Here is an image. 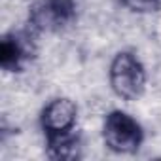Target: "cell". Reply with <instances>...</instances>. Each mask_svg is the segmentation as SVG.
Here are the masks:
<instances>
[{
	"label": "cell",
	"mask_w": 161,
	"mask_h": 161,
	"mask_svg": "<svg viewBox=\"0 0 161 161\" xmlns=\"http://www.w3.org/2000/svg\"><path fill=\"white\" fill-rule=\"evenodd\" d=\"M108 82L116 97L123 101H136L146 91L148 74L138 55L129 49H123L118 51L110 61Z\"/></svg>",
	"instance_id": "1"
},
{
	"label": "cell",
	"mask_w": 161,
	"mask_h": 161,
	"mask_svg": "<svg viewBox=\"0 0 161 161\" xmlns=\"http://www.w3.org/2000/svg\"><path fill=\"white\" fill-rule=\"evenodd\" d=\"M104 146L116 153H135L144 142L142 125L123 110H112L103 121Z\"/></svg>",
	"instance_id": "2"
},
{
	"label": "cell",
	"mask_w": 161,
	"mask_h": 161,
	"mask_svg": "<svg viewBox=\"0 0 161 161\" xmlns=\"http://www.w3.org/2000/svg\"><path fill=\"white\" fill-rule=\"evenodd\" d=\"M78 121V104L68 97L51 99L40 114V125L47 138L72 133Z\"/></svg>",
	"instance_id": "3"
},
{
	"label": "cell",
	"mask_w": 161,
	"mask_h": 161,
	"mask_svg": "<svg viewBox=\"0 0 161 161\" xmlns=\"http://www.w3.org/2000/svg\"><path fill=\"white\" fill-rule=\"evenodd\" d=\"M74 15L72 0H38L32 10V25L38 29H57Z\"/></svg>",
	"instance_id": "4"
},
{
	"label": "cell",
	"mask_w": 161,
	"mask_h": 161,
	"mask_svg": "<svg viewBox=\"0 0 161 161\" xmlns=\"http://www.w3.org/2000/svg\"><path fill=\"white\" fill-rule=\"evenodd\" d=\"M49 142V155L53 159H76L80 157V138L76 136V131L51 136L47 138Z\"/></svg>",
	"instance_id": "5"
},
{
	"label": "cell",
	"mask_w": 161,
	"mask_h": 161,
	"mask_svg": "<svg viewBox=\"0 0 161 161\" xmlns=\"http://www.w3.org/2000/svg\"><path fill=\"white\" fill-rule=\"evenodd\" d=\"M27 49L19 38H4L2 40V51H0V59H2L4 68H17L21 61L25 59Z\"/></svg>",
	"instance_id": "6"
},
{
	"label": "cell",
	"mask_w": 161,
	"mask_h": 161,
	"mask_svg": "<svg viewBox=\"0 0 161 161\" xmlns=\"http://www.w3.org/2000/svg\"><path fill=\"white\" fill-rule=\"evenodd\" d=\"M125 6H129L135 12H157L161 10V0H123Z\"/></svg>",
	"instance_id": "7"
},
{
	"label": "cell",
	"mask_w": 161,
	"mask_h": 161,
	"mask_svg": "<svg viewBox=\"0 0 161 161\" xmlns=\"http://www.w3.org/2000/svg\"><path fill=\"white\" fill-rule=\"evenodd\" d=\"M152 34L155 38V42L161 46V10L155 12V17H153V27H152Z\"/></svg>",
	"instance_id": "8"
}]
</instances>
